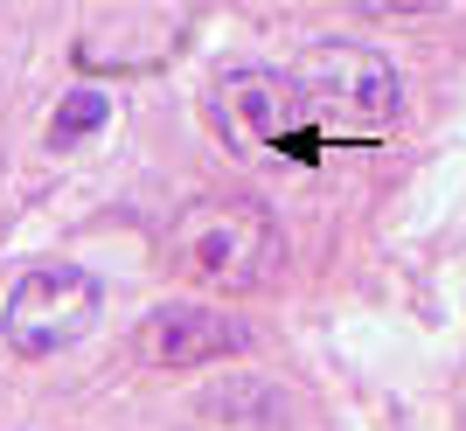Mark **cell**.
I'll return each mask as SVG.
<instances>
[{"label":"cell","instance_id":"3957f363","mask_svg":"<svg viewBox=\"0 0 466 431\" xmlns=\"http://www.w3.org/2000/svg\"><path fill=\"white\" fill-rule=\"evenodd\" d=\"M292 84H299V98L320 105L328 118L390 125L397 105H404V84H397V70H390V56L355 49V42H320V49H307L299 70H292Z\"/></svg>","mask_w":466,"mask_h":431},{"label":"cell","instance_id":"5b68a950","mask_svg":"<svg viewBox=\"0 0 466 431\" xmlns=\"http://www.w3.org/2000/svg\"><path fill=\"white\" fill-rule=\"evenodd\" d=\"M209 105H216V118H223V133L237 146H286L307 125V98H299L292 70H258V63L223 70Z\"/></svg>","mask_w":466,"mask_h":431},{"label":"cell","instance_id":"277c9868","mask_svg":"<svg viewBox=\"0 0 466 431\" xmlns=\"http://www.w3.org/2000/svg\"><path fill=\"white\" fill-rule=\"evenodd\" d=\"M244 348H251V327L202 299H167L139 320V362H154V369H202V362H230Z\"/></svg>","mask_w":466,"mask_h":431},{"label":"cell","instance_id":"6da1fadb","mask_svg":"<svg viewBox=\"0 0 466 431\" xmlns=\"http://www.w3.org/2000/svg\"><path fill=\"white\" fill-rule=\"evenodd\" d=\"M279 257V230L272 216L244 195H202L181 209L175 223V265L195 286H216V293H251L258 278L272 272Z\"/></svg>","mask_w":466,"mask_h":431},{"label":"cell","instance_id":"8992f818","mask_svg":"<svg viewBox=\"0 0 466 431\" xmlns=\"http://www.w3.org/2000/svg\"><path fill=\"white\" fill-rule=\"evenodd\" d=\"M105 118H112V98H105V91H70V98L56 105V118H49V146H77Z\"/></svg>","mask_w":466,"mask_h":431},{"label":"cell","instance_id":"7a4b0ae2","mask_svg":"<svg viewBox=\"0 0 466 431\" xmlns=\"http://www.w3.org/2000/svg\"><path fill=\"white\" fill-rule=\"evenodd\" d=\"M97 278L77 265H28V272L7 286L0 299V341L21 355V362H49V355L77 348L84 334L97 327Z\"/></svg>","mask_w":466,"mask_h":431}]
</instances>
